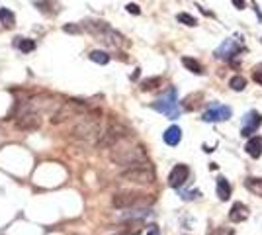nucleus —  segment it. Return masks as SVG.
<instances>
[{
  "label": "nucleus",
  "instance_id": "1",
  "mask_svg": "<svg viewBox=\"0 0 262 235\" xmlns=\"http://www.w3.org/2000/svg\"><path fill=\"white\" fill-rule=\"evenodd\" d=\"M98 135H102V131H100V112L82 114L75 122V126L71 128V137L79 139V141H92Z\"/></svg>",
  "mask_w": 262,
  "mask_h": 235
},
{
  "label": "nucleus",
  "instance_id": "2",
  "mask_svg": "<svg viewBox=\"0 0 262 235\" xmlns=\"http://www.w3.org/2000/svg\"><path fill=\"white\" fill-rule=\"evenodd\" d=\"M82 27L88 31V33H92L98 41H102L104 45H110V47H120V45H124V35L122 33H118L116 29H112L106 22H102V20H86V22H82Z\"/></svg>",
  "mask_w": 262,
  "mask_h": 235
},
{
  "label": "nucleus",
  "instance_id": "3",
  "mask_svg": "<svg viewBox=\"0 0 262 235\" xmlns=\"http://www.w3.org/2000/svg\"><path fill=\"white\" fill-rule=\"evenodd\" d=\"M110 159L122 167H135L145 163V151L141 147H114Z\"/></svg>",
  "mask_w": 262,
  "mask_h": 235
},
{
  "label": "nucleus",
  "instance_id": "4",
  "mask_svg": "<svg viewBox=\"0 0 262 235\" xmlns=\"http://www.w3.org/2000/svg\"><path fill=\"white\" fill-rule=\"evenodd\" d=\"M153 108L164 116H168L170 120L180 116V108H178V98H176V88H168L158 100L153 102Z\"/></svg>",
  "mask_w": 262,
  "mask_h": 235
},
{
  "label": "nucleus",
  "instance_id": "5",
  "mask_svg": "<svg viewBox=\"0 0 262 235\" xmlns=\"http://www.w3.org/2000/svg\"><path fill=\"white\" fill-rule=\"evenodd\" d=\"M153 204V198L147 194H137V192H118L112 198V206L126 210V208H135V206H147Z\"/></svg>",
  "mask_w": 262,
  "mask_h": 235
},
{
  "label": "nucleus",
  "instance_id": "6",
  "mask_svg": "<svg viewBox=\"0 0 262 235\" xmlns=\"http://www.w3.org/2000/svg\"><path fill=\"white\" fill-rule=\"evenodd\" d=\"M131 135V131L122 126V124H110L108 130L100 135L98 139V147H116L118 143H122L124 139H128Z\"/></svg>",
  "mask_w": 262,
  "mask_h": 235
},
{
  "label": "nucleus",
  "instance_id": "7",
  "mask_svg": "<svg viewBox=\"0 0 262 235\" xmlns=\"http://www.w3.org/2000/svg\"><path fill=\"white\" fill-rule=\"evenodd\" d=\"M122 179L130 181V183H139V184H151L155 181V173L149 167V163H141V165H135V167H130L128 171H124Z\"/></svg>",
  "mask_w": 262,
  "mask_h": 235
},
{
  "label": "nucleus",
  "instance_id": "8",
  "mask_svg": "<svg viewBox=\"0 0 262 235\" xmlns=\"http://www.w3.org/2000/svg\"><path fill=\"white\" fill-rule=\"evenodd\" d=\"M14 126H16V130H22V131H33V130L41 128V118L35 112H27V114L18 116Z\"/></svg>",
  "mask_w": 262,
  "mask_h": 235
},
{
  "label": "nucleus",
  "instance_id": "9",
  "mask_svg": "<svg viewBox=\"0 0 262 235\" xmlns=\"http://www.w3.org/2000/svg\"><path fill=\"white\" fill-rule=\"evenodd\" d=\"M231 118V108L229 106H221V104H213L204 116V122H225Z\"/></svg>",
  "mask_w": 262,
  "mask_h": 235
},
{
  "label": "nucleus",
  "instance_id": "10",
  "mask_svg": "<svg viewBox=\"0 0 262 235\" xmlns=\"http://www.w3.org/2000/svg\"><path fill=\"white\" fill-rule=\"evenodd\" d=\"M261 124H262V114L257 112V110H251V112L243 118V130H241V133H243V135H253V133L261 128Z\"/></svg>",
  "mask_w": 262,
  "mask_h": 235
},
{
  "label": "nucleus",
  "instance_id": "11",
  "mask_svg": "<svg viewBox=\"0 0 262 235\" xmlns=\"http://www.w3.org/2000/svg\"><path fill=\"white\" fill-rule=\"evenodd\" d=\"M188 175H190V169L186 165H176L168 175V184L172 188H180L188 181Z\"/></svg>",
  "mask_w": 262,
  "mask_h": 235
},
{
  "label": "nucleus",
  "instance_id": "12",
  "mask_svg": "<svg viewBox=\"0 0 262 235\" xmlns=\"http://www.w3.org/2000/svg\"><path fill=\"white\" fill-rule=\"evenodd\" d=\"M239 51H243V47H241L235 39H227V41L215 51V55H217L219 59H227V61H229V59H233Z\"/></svg>",
  "mask_w": 262,
  "mask_h": 235
},
{
  "label": "nucleus",
  "instance_id": "13",
  "mask_svg": "<svg viewBox=\"0 0 262 235\" xmlns=\"http://www.w3.org/2000/svg\"><path fill=\"white\" fill-rule=\"evenodd\" d=\"M247 218H249V210H247V206H245L243 202H235L233 208L229 210V220H231L233 224H241V222H245Z\"/></svg>",
  "mask_w": 262,
  "mask_h": 235
},
{
  "label": "nucleus",
  "instance_id": "14",
  "mask_svg": "<svg viewBox=\"0 0 262 235\" xmlns=\"http://www.w3.org/2000/svg\"><path fill=\"white\" fill-rule=\"evenodd\" d=\"M162 139H164L166 145H172V147H174V145H178L180 139H182V130H180L178 126H170V128L164 131Z\"/></svg>",
  "mask_w": 262,
  "mask_h": 235
},
{
  "label": "nucleus",
  "instance_id": "15",
  "mask_svg": "<svg viewBox=\"0 0 262 235\" xmlns=\"http://www.w3.org/2000/svg\"><path fill=\"white\" fill-rule=\"evenodd\" d=\"M247 153L253 157V159H259L262 155V139L261 137H251L249 141H247Z\"/></svg>",
  "mask_w": 262,
  "mask_h": 235
},
{
  "label": "nucleus",
  "instance_id": "16",
  "mask_svg": "<svg viewBox=\"0 0 262 235\" xmlns=\"http://www.w3.org/2000/svg\"><path fill=\"white\" fill-rule=\"evenodd\" d=\"M0 24H2L4 27L12 29V27L16 26V16H14V12L8 10V8H0Z\"/></svg>",
  "mask_w": 262,
  "mask_h": 235
},
{
  "label": "nucleus",
  "instance_id": "17",
  "mask_svg": "<svg viewBox=\"0 0 262 235\" xmlns=\"http://www.w3.org/2000/svg\"><path fill=\"white\" fill-rule=\"evenodd\" d=\"M14 45L22 51V53H31L35 49V41L33 39H27V37H16Z\"/></svg>",
  "mask_w": 262,
  "mask_h": 235
},
{
  "label": "nucleus",
  "instance_id": "18",
  "mask_svg": "<svg viewBox=\"0 0 262 235\" xmlns=\"http://www.w3.org/2000/svg\"><path fill=\"white\" fill-rule=\"evenodd\" d=\"M229 194H231V184L223 177H219L217 179V196L221 200H229Z\"/></svg>",
  "mask_w": 262,
  "mask_h": 235
},
{
  "label": "nucleus",
  "instance_id": "19",
  "mask_svg": "<svg viewBox=\"0 0 262 235\" xmlns=\"http://www.w3.org/2000/svg\"><path fill=\"white\" fill-rule=\"evenodd\" d=\"M245 186L253 192V194H257V196H262V177L261 179H255V177H249L247 181H245Z\"/></svg>",
  "mask_w": 262,
  "mask_h": 235
},
{
  "label": "nucleus",
  "instance_id": "20",
  "mask_svg": "<svg viewBox=\"0 0 262 235\" xmlns=\"http://www.w3.org/2000/svg\"><path fill=\"white\" fill-rule=\"evenodd\" d=\"M88 59H90V61H94V63H98V65H106V63H110V55H108L106 51H100V49L90 51Z\"/></svg>",
  "mask_w": 262,
  "mask_h": 235
},
{
  "label": "nucleus",
  "instance_id": "21",
  "mask_svg": "<svg viewBox=\"0 0 262 235\" xmlns=\"http://www.w3.org/2000/svg\"><path fill=\"white\" fill-rule=\"evenodd\" d=\"M182 65L188 69V71H192V73H196V75H202L204 73V69H202V65L196 61V59H192V57H182Z\"/></svg>",
  "mask_w": 262,
  "mask_h": 235
},
{
  "label": "nucleus",
  "instance_id": "22",
  "mask_svg": "<svg viewBox=\"0 0 262 235\" xmlns=\"http://www.w3.org/2000/svg\"><path fill=\"white\" fill-rule=\"evenodd\" d=\"M162 84V78L160 77H153V78H147V80H143L141 82V90H155L157 86H160Z\"/></svg>",
  "mask_w": 262,
  "mask_h": 235
},
{
  "label": "nucleus",
  "instance_id": "23",
  "mask_svg": "<svg viewBox=\"0 0 262 235\" xmlns=\"http://www.w3.org/2000/svg\"><path fill=\"white\" fill-rule=\"evenodd\" d=\"M229 86H231L233 90H243V88L247 86V78L241 77V75H237V77H233V78L229 80Z\"/></svg>",
  "mask_w": 262,
  "mask_h": 235
},
{
  "label": "nucleus",
  "instance_id": "24",
  "mask_svg": "<svg viewBox=\"0 0 262 235\" xmlns=\"http://www.w3.org/2000/svg\"><path fill=\"white\" fill-rule=\"evenodd\" d=\"M176 20L178 22H182V24H186V26H196L198 22H196V18L194 16H190V14H186V12H180L178 16H176Z\"/></svg>",
  "mask_w": 262,
  "mask_h": 235
},
{
  "label": "nucleus",
  "instance_id": "25",
  "mask_svg": "<svg viewBox=\"0 0 262 235\" xmlns=\"http://www.w3.org/2000/svg\"><path fill=\"white\" fill-rule=\"evenodd\" d=\"M253 78H255V82H257V84H261L262 86V63L255 67V71H253Z\"/></svg>",
  "mask_w": 262,
  "mask_h": 235
},
{
  "label": "nucleus",
  "instance_id": "26",
  "mask_svg": "<svg viewBox=\"0 0 262 235\" xmlns=\"http://www.w3.org/2000/svg\"><path fill=\"white\" fill-rule=\"evenodd\" d=\"M63 29H65L67 33H79V31H80V29H79V27H77L75 24H69V26H65Z\"/></svg>",
  "mask_w": 262,
  "mask_h": 235
},
{
  "label": "nucleus",
  "instance_id": "27",
  "mask_svg": "<svg viewBox=\"0 0 262 235\" xmlns=\"http://www.w3.org/2000/svg\"><path fill=\"white\" fill-rule=\"evenodd\" d=\"M196 196H200V190H194V192H184V194H182V198H184V200H192V198H196Z\"/></svg>",
  "mask_w": 262,
  "mask_h": 235
},
{
  "label": "nucleus",
  "instance_id": "28",
  "mask_svg": "<svg viewBox=\"0 0 262 235\" xmlns=\"http://www.w3.org/2000/svg\"><path fill=\"white\" fill-rule=\"evenodd\" d=\"M126 8H128V12H130V14H139V12H141V10H139V6H137V4H128V6H126Z\"/></svg>",
  "mask_w": 262,
  "mask_h": 235
},
{
  "label": "nucleus",
  "instance_id": "29",
  "mask_svg": "<svg viewBox=\"0 0 262 235\" xmlns=\"http://www.w3.org/2000/svg\"><path fill=\"white\" fill-rule=\"evenodd\" d=\"M147 235H160V232H158V228H157V226H149Z\"/></svg>",
  "mask_w": 262,
  "mask_h": 235
},
{
  "label": "nucleus",
  "instance_id": "30",
  "mask_svg": "<svg viewBox=\"0 0 262 235\" xmlns=\"http://www.w3.org/2000/svg\"><path fill=\"white\" fill-rule=\"evenodd\" d=\"M233 4H235L237 8H245V0H233Z\"/></svg>",
  "mask_w": 262,
  "mask_h": 235
}]
</instances>
